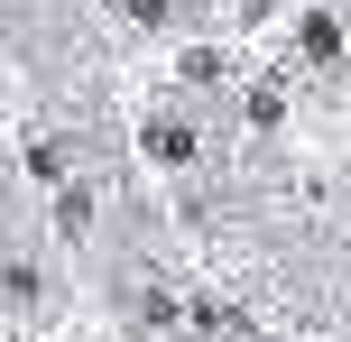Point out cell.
Masks as SVG:
<instances>
[{
	"label": "cell",
	"instance_id": "1",
	"mask_svg": "<svg viewBox=\"0 0 351 342\" xmlns=\"http://www.w3.org/2000/svg\"><path fill=\"white\" fill-rule=\"evenodd\" d=\"M342 93H351V74H342Z\"/></svg>",
	"mask_w": 351,
	"mask_h": 342
}]
</instances>
